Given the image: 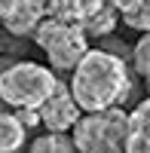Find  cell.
<instances>
[{
    "instance_id": "6da1fadb",
    "label": "cell",
    "mask_w": 150,
    "mask_h": 153,
    "mask_svg": "<svg viewBox=\"0 0 150 153\" xmlns=\"http://www.w3.org/2000/svg\"><path fill=\"white\" fill-rule=\"evenodd\" d=\"M71 92L77 98L80 110L86 113H104L120 107L132 92V74L129 65L104 49H92L71 76Z\"/></svg>"
},
{
    "instance_id": "7a4b0ae2",
    "label": "cell",
    "mask_w": 150,
    "mask_h": 153,
    "mask_svg": "<svg viewBox=\"0 0 150 153\" xmlns=\"http://www.w3.org/2000/svg\"><path fill=\"white\" fill-rule=\"evenodd\" d=\"M58 76L37 61H16L0 71V101L16 110H40L55 92Z\"/></svg>"
},
{
    "instance_id": "3957f363",
    "label": "cell",
    "mask_w": 150,
    "mask_h": 153,
    "mask_svg": "<svg viewBox=\"0 0 150 153\" xmlns=\"http://www.w3.org/2000/svg\"><path fill=\"white\" fill-rule=\"evenodd\" d=\"M71 138L77 153H126L129 113L123 107L104 110V113H86Z\"/></svg>"
},
{
    "instance_id": "277c9868",
    "label": "cell",
    "mask_w": 150,
    "mask_h": 153,
    "mask_svg": "<svg viewBox=\"0 0 150 153\" xmlns=\"http://www.w3.org/2000/svg\"><path fill=\"white\" fill-rule=\"evenodd\" d=\"M34 43L46 52L52 71H77V65L92 52L89 49V37L83 34V28L74 25H61L46 19L34 34Z\"/></svg>"
},
{
    "instance_id": "5b68a950",
    "label": "cell",
    "mask_w": 150,
    "mask_h": 153,
    "mask_svg": "<svg viewBox=\"0 0 150 153\" xmlns=\"http://www.w3.org/2000/svg\"><path fill=\"white\" fill-rule=\"evenodd\" d=\"M83 120V110L74 98L71 86H65L58 80L55 92L49 95V101L40 107V123L49 129V135H68L71 129H77V123Z\"/></svg>"
},
{
    "instance_id": "8992f818",
    "label": "cell",
    "mask_w": 150,
    "mask_h": 153,
    "mask_svg": "<svg viewBox=\"0 0 150 153\" xmlns=\"http://www.w3.org/2000/svg\"><path fill=\"white\" fill-rule=\"evenodd\" d=\"M46 22V3L40 0H6L0 3V25L12 37H34L37 28Z\"/></svg>"
},
{
    "instance_id": "52a82bcc",
    "label": "cell",
    "mask_w": 150,
    "mask_h": 153,
    "mask_svg": "<svg viewBox=\"0 0 150 153\" xmlns=\"http://www.w3.org/2000/svg\"><path fill=\"white\" fill-rule=\"evenodd\" d=\"M98 6H101V0H52V3H46V19L83 28Z\"/></svg>"
},
{
    "instance_id": "ba28073f",
    "label": "cell",
    "mask_w": 150,
    "mask_h": 153,
    "mask_svg": "<svg viewBox=\"0 0 150 153\" xmlns=\"http://www.w3.org/2000/svg\"><path fill=\"white\" fill-rule=\"evenodd\" d=\"M120 25V12H117V3H101L92 19L83 25V34L86 37H95V40H107L110 34H114V28Z\"/></svg>"
},
{
    "instance_id": "9c48e42d",
    "label": "cell",
    "mask_w": 150,
    "mask_h": 153,
    "mask_svg": "<svg viewBox=\"0 0 150 153\" xmlns=\"http://www.w3.org/2000/svg\"><path fill=\"white\" fill-rule=\"evenodd\" d=\"M117 12H120V22L129 25L132 31L150 34V0H120Z\"/></svg>"
},
{
    "instance_id": "30bf717a",
    "label": "cell",
    "mask_w": 150,
    "mask_h": 153,
    "mask_svg": "<svg viewBox=\"0 0 150 153\" xmlns=\"http://www.w3.org/2000/svg\"><path fill=\"white\" fill-rule=\"evenodd\" d=\"M25 126L19 123L16 113L0 110V153H19L25 147Z\"/></svg>"
},
{
    "instance_id": "8fae6325",
    "label": "cell",
    "mask_w": 150,
    "mask_h": 153,
    "mask_svg": "<svg viewBox=\"0 0 150 153\" xmlns=\"http://www.w3.org/2000/svg\"><path fill=\"white\" fill-rule=\"evenodd\" d=\"M28 153H77V147H74V138L68 135H40L28 147Z\"/></svg>"
},
{
    "instance_id": "7c38bea8",
    "label": "cell",
    "mask_w": 150,
    "mask_h": 153,
    "mask_svg": "<svg viewBox=\"0 0 150 153\" xmlns=\"http://www.w3.org/2000/svg\"><path fill=\"white\" fill-rule=\"evenodd\" d=\"M129 132L144 138V141H150V95L144 101H138L135 110L129 113Z\"/></svg>"
},
{
    "instance_id": "4fadbf2b",
    "label": "cell",
    "mask_w": 150,
    "mask_h": 153,
    "mask_svg": "<svg viewBox=\"0 0 150 153\" xmlns=\"http://www.w3.org/2000/svg\"><path fill=\"white\" fill-rule=\"evenodd\" d=\"M132 68L138 71L147 80V86H150V34H144L141 40L132 46Z\"/></svg>"
},
{
    "instance_id": "5bb4252c",
    "label": "cell",
    "mask_w": 150,
    "mask_h": 153,
    "mask_svg": "<svg viewBox=\"0 0 150 153\" xmlns=\"http://www.w3.org/2000/svg\"><path fill=\"white\" fill-rule=\"evenodd\" d=\"M16 117H19V123L25 126V129H37V126H43L40 123V110H16Z\"/></svg>"
},
{
    "instance_id": "9a60e30c",
    "label": "cell",
    "mask_w": 150,
    "mask_h": 153,
    "mask_svg": "<svg viewBox=\"0 0 150 153\" xmlns=\"http://www.w3.org/2000/svg\"><path fill=\"white\" fill-rule=\"evenodd\" d=\"M126 153H150V141H144V138H138V135H132V132H129Z\"/></svg>"
}]
</instances>
